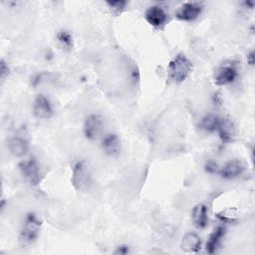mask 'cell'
I'll return each mask as SVG.
<instances>
[{
  "instance_id": "obj_1",
  "label": "cell",
  "mask_w": 255,
  "mask_h": 255,
  "mask_svg": "<svg viewBox=\"0 0 255 255\" xmlns=\"http://www.w3.org/2000/svg\"><path fill=\"white\" fill-rule=\"evenodd\" d=\"M191 71L192 63L183 54H177L167 66L168 79L175 84H180L185 81Z\"/></svg>"
},
{
  "instance_id": "obj_17",
  "label": "cell",
  "mask_w": 255,
  "mask_h": 255,
  "mask_svg": "<svg viewBox=\"0 0 255 255\" xmlns=\"http://www.w3.org/2000/svg\"><path fill=\"white\" fill-rule=\"evenodd\" d=\"M219 121H220V118L218 116L213 114H208L201 119L199 126H200V128L203 129L204 131L213 132V131H216Z\"/></svg>"
},
{
  "instance_id": "obj_6",
  "label": "cell",
  "mask_w": 255,
  "mask_h": 255,
  "mask_svg": "<svg viewBox=\"0 0 255 255\" xmlns=\"http://www.w3.org/2000/svg\"><path fill=\"white\" fill-rule=\"evenodd\" d=\"M203 9V5L199 2H186L177 10L175 16L178 20L190 22L199 17Z\"/></svg>"
},
{
  "instance_id": "obj_7",
  "label": "cell",
  "mask_w": 255,
  "mask_h": 255,
  "mask_svg": "<svg viewBox=\"0 0 255 255\" xmlns=\"http://www.w3.org/2000/svg\"><path fill=\"white\" fill-rule=\"evenodd\" d=\"M146 22L152 27L160 28L167 22V13L159 5H152L148 7L144 13Z\"/></svg>"
},
{
  "instance_id": "obj_5",
  "label": "cell",
  "mask_w": 255,
  "mask_h": 255,
  "mask_svg": "<svg viewBox=\"0 0 255 255\" xmlns=\"http://www.w3.org/2000/svg\"><path fill=\"white\" fill-rule=\"evenodd\" d=\"M19 168L24 178L31 185H37L40 182V179H41L40 168L35 158H29L27 160L22 161L19 164Z\"/></svg>"
},
{
  "instance_id": "obj_11",
  "label": "cell",
  "mask_w": 255,
  "mask_h": 255,
  "mask_svg": "<svg viewBox=\"0 0 255 255\" xmlns=\"http://www.w3.org/2000/svg\"><path fill=\"white\" fill-rule=\"evenodd\" d=\"M216 131L223 142H231L235 138L236 129L233 122L228 118H220Z\"/></svg>"
},
{
  "instance_id": "obj_16",
  "label": "cell",
  "mask_w": 255,
  "mask_h": 255,
  "mask_svg": "<svg viewBox=\"0 0 255 255\" xmlns=\"http://www.w3.org/2000/svg\"><path fill=\"white\" fill-rule=\"evenodd\" d=\"M225 228L223 226H218L209 236L207 242H206V252L209 254H212L216 251L218 248L222 238L225 235Z\"/></svg>"
},
{
  "instance_id": "obj_21",
  "label": "cell",
  "mask_w": 255,
  "mask_h": 255,
  "mask_svg": "<svg viewBox=\"0 0 255 255\" xmlns=\"http://www.w3.org/2000/svg\"><path fill=\"white\" fill-rule=\"evenodd\" d=\"M9 73V68L8 65H6V63L4 62V60L1 61V79H4Z\"/></svg>"
},
{
  "instance_id": "obj_3",
  "label": "cell",
  "mask_w": 255,
  "mask_h": 255,
  "mask_svg": "<svg viewBox=\"0 0 255 255\" xmlns=\"http://www.w3.org/2000/svg\"><path fill=\"white\" fill-rule=\"evenodd\" d=\"M72 182L78 190L86 191L89 189L92 183V178L86 161L79 160L75 163L73 167Z\"/></svg>"
},
{
  "instance_id": "obj_4",
  "label": "cell",
  "mask_w": 255,
  "mask_h": 255,
  "mask_svg": "<svg viewBox=\"0 0 255 255\" xmlns=\"http://www.w3.org/2000/svg\"><path fill=\"white\" fill-rule=\"evenodd\" d=\"M104 129V119L99 114H92L87 117L84 123V134L90 140L97 139Z\"/></svg>"
},
{
  "instance_id": "obj_20",
  "label": "cell",
  "mask_w": 255,
  "mask_h": 255,
  "mask_svg": "<svg viewBox=\"0 0 255 255\" xmlns=\"http://www.w3.org/2000/svg\"><path fill=\"white\" fill-rule=\"evenodd\" d=\"M205 170L209 173H217L219 171V168L217 167V164L213 161H208L205 164Z\"/></svg>"
},
{
  "instance_id": "obj_13",
  "label": "cell",
  "mask_w": 255,
  "mask_h": 255,
  "mask_svg": "<svg viewBox=\"0 0 255 255\" xmlns=\"http://www.w3.org/2000/svg\"><path fill=\"white\" fill-rule=\"evenodd\" d=\"M7 147L11 154L16 157L24 156L29 150V143L28 141L20 136H13L8 139Z\"/></svg>"
},
{
  "instance_id": "obj_14",
  "label": "cell",
  "mask_w": 255,
  "mask_h": 255,
  "mask_svg": "<svg viewBox=\"0 0 255 255\" xmlns=\"http://www.w3.org/2000/svg\"><path fill=\"white\" fill-rule=\"evenodd\" d=\"M180 247L187 253H197L201 248L200 237L196 233L188 232L183 236Z\"/></svg>"
},
{
  "instance_id": "obj_22",
  "label": "cell",
  "mask_w": 255,
  "mask_h": 255,
  "mask_svg": "<svg viewBox=\"0 0 255 255\" xmlns=\"http://www.w3.org/2000/svg\"><path fill=\"white\" fill-rule=\"evenodd\" d=\"M116 254H121V255H125V254H128L129 253V249H128V246L127 245H121L117 248V250L115 251Z\"/></svg>"
},
{
  "instance_id": "obj_10",
  "label": "cell",
  "mask_w": 255,
  "mask_h": 255,
  "mask_svg": "<svg viewBox=\"0 0 255 255\" xmlns=\"http://www.w3.org/2000/svg\"><path fill=\"white\" fill-rule=\"evenodd\" d=\"M237 70L232 65H223L215 73L214 82L217 86H225L231 84L237 78Z\"/></svg>"
},
{
  "instance_id": "obj_18",
  "label": "cell",
  "mask_w": 255,
  "mask_h": 255,
  "mask_svg": "<svg viewBox=\"0 0 255 255\" xmlns=\"http://www.w3.org/2000/svg\"><path fill=\"white\" fill-rule=\"evenodd\" d=\"M57 40L65 51H70L73 48V37L68 31H60L57 34Z\"/></svg>"
},
{
  "instance_id": "obj_9",
  "label": "cell",
  "mask_w": 255,
  "mask_h": 255,
  "mask_svg": "<svg viewBox=\"0 0 255 255\" xmlns=\"http://www.w3.org/2000/svg\"><path fill=\"white\" fill-rule=\"evenodd\" d=\"M245 170V164L239 159H231L227 161L221 168H219L218 173L221 177L225 179H233L239 177Z\"/></svg>"
},
{
  "instance_id": "obj_15",
  "label": "cell",
  "mask_w": 255,
  "mask_h": 255,
  "mask_svg": "<svg viewBox=\"0 0 255 255\" xmlns=\"http://www.w3.org/2000/svg\"><path fill=\"white\" fill-rule=\"evenodd\" d=\"M192 221L197 228H205L208 224V209L205 204H197L191 213Z\"/></svg>"
},
{
  "instance_id": "obj_2",
  "label": "cell",
  "mask_w": 255,
  "mask_h": 255,
  "mask_svg": "<svg viewBox=\"0 0 255 255\" xmlns=\"http://www.w3.org/2000/svg\"><path fill=\"white\" fill-rule=\"evenodd\" d=\"M42 222L39 217L30 212L26 215L21 232H20V240L23 244H31L35 242L40 234Z\"/></svg>"
},
{
  "instance_id": "obj_8",
  "label": "cell",
  "mask_w": 255,
  "mask_h": 255,
  "mask_svg": "<svg viewBox=\"0 0 255 255\" xmlns=\"http://www.w3.org/2000/svg\"><path fill=\"white\" fill-rule=\"evenodd\" d=\"M33 114L37 119L41 120H47L53 116V106L46 96L39 95L35 99L33 104Z\"/></svg>"
},
{
  "instance_id": "obj_12",
  "label": "cell",
  "mask_w": 255,
  "mask_h": 255,
  "mask_svg": "<svg viewBox=\"0 0 255 255\" xmlns=\"http://www.w3.org/2000/svg\"><path fill=\"white\" fill-rule=\"evenodd\" d=\"M101 145L105 153L110 156H117L121 152V140L116 133L105 134Z\"/></svg>"
},
{
  "instance_id": "obj_19",
  "label": "cell",
  "mask_w": 255,
  "mask_h": 255,
  "mask_svg": "<svg viewBox=\"0 0 255 255\" xmlns=\"http://www.w3.org/2000/svg\"><path fill=\"white\" fill-rule=\"evenodd\" d=\"M110 9L115 14H121L127 7L128 2L127 1H108L107 2Z\"/></svg>"
}]
</instances>
